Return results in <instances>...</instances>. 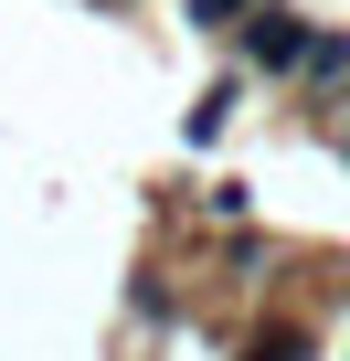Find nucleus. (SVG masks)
<instances>
[{
	"instance_id": "7ed1b4c3",
	"label": "nucleus",
	"mask_w": 350,
	"mask_h": 361,
	"mask_svg": "<svg viewBox=\"0 0 350 361\" xmlns=\"http://www.w3.org/2000/svg\"><path fill=\"white\" fill-rule=\"evenodd\" d=\"M234 361H308V329H297V319H265V329L234 340Z\"/></svg>"
},
{
	"instance_id": "39448f33",
	"label": "nucleus",
	"mask_w": 350,
	"mask_h": 361,
	"mask_svg": "<svg viewBox=\"0 0 350 361\" xmlns=\"http://www.w3.org/2000/svg\"><path fill=\"white\" fill-rule=\"evenodd\" d=\"M234 106H244V75H223V85L192 106V138H223V117H234Z\"/></svg>"
},
{
	"instance_id": "f257e3e1",
	"label": "nucleus",
	"mask_w": 350,
	"mask_h": 361,
	"mask_svg": "<svg viewBox=\"0 0 350 361\" xmlns=\"http://www.w3.org/2000/svg\"><path fill=\"white\" fill-rule=\"evenodd\" d=\"M308 43H318V22H308V11H287V0H265V11L234 32V75H297V64H308Z\"/></svg>"
},
{
	"instance_id": "0eeeda50",
	"label": "nucleus",
	"mask_w": 350,
	"mask_h": 361,
	"mask_svg": "<svg viewBox=\"0 0 350 361\" xmlns=\"http://www.w3.org/2000/svg\"><path fill=\"white\" fill-rule=\"evenodd\" d=\"M202 213H213V224H234V234H244V213H255V192H244V180H213V192H202Z\"/></svg>"
},
{
	"instance_id": "423d86ee",
	"label": "nucleus",
	"mask_w": 350,
	"mask_h": 361,
	"mask_svg": "<svg viewBox=\"0 0 350 361\" xmlns=\"http://www.w3.org/2000/svg\"><path fill=\"white\" fill-rule=\"evenodd\" d=\"M223 266H234V276H255V266H276V234H255V224H244V234H223Z\"/></svg>"
},
{
	"instance_id": "20e7f679",
	"label": "nucleus",
	"mask_w": 350,
	"mask_h": 361,
	"mask_svg": "<svg viewBox=\"0 0 350 361\" xmlns=\"http://www.w3.org/2000/svg\"><path fill=\"white\" fill-rule=\"evenodd\" d=\"M255 11H265V0H181V22H192V32H244Z\"/></svg>"
},
{
	"instance_id": "f03ea898",
	"label": "nucleus",
	"mask_w": 350,
	"mask_h": 361,
	"mask_svg": "<svg viewBox=\"0 0 350 361\" xmlns=\"http://www.w3.org/2000/svg\"><path fill=\"white\" fill-rule=\"evenodd\" d=\"M297 75H308L318 96H350V32H329V22H318V43H308V64H297Z\"/></svg>"
}]
</instances>
